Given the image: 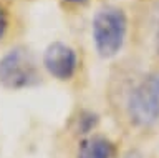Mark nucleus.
<instances>
[{
  "label": "nucleus",
  "mask_w": 159,
  "mask_h": 158,
  "mask_svg": "<svg viewBox=\"0 0 159 158\" xmlns=\"http://www.w3.org/2000/svg\"><path fill=\"white\" fill-rule=\"evenodd\" d=\"M114 145L106 136H88L78 146V158H113Z\"/></svg>",
  "instance_id": "5"
},
{
  "label": "nucleus",
  "mask_w": 159,
  "mask_h": 158,
  "mask_svg": "<svg viewBox=\"0 0 159 158\" xmlns=\"http://www.w3.org/2000/svg\"><path fill=\"white\" fill-rule=\"evenodd\" d=\"M124 158H143V156L139 155L138 151H129V153H128V155L124 156Z\"/></svg>",
  "instance_id": "9"
},
{
  "label": "nucleus",
  "mask_w": 159,
  "mask_h": 158,
  "mask_svg": "<svg viewBox=\"0 0 159 158\" xmlns=\"http://www.w3.org/2000/svg\"><path fill=\"white\" fill-rule=\"evenodd\" d=\"M93 42L101 58L116 57L124 45L128 32V18L121 8L103 7L94 13L91 22Z\"/></svg>",
  "instance_id": "1"
},
{
  "label": "nucleus",
  "mask_w": 159,
  "mask_h": 158,
  "mask_svg": "<svg viewBox=\"0 0 159 158\" xmlns=\"http://www.w3.org/2000/svg\"><path fill=\"white\" fill-rule=\"evenodd\" d=\"M40 73L33 53L25 47H15L0 58V85L7 90H23L37 85Z\"/></svg>",
  "instance_id": "3"
},
{
  "label": "nucleus",
  "mask_w": 159,
  "mask_h": 158,
  "mask_svg": "<svg viewBox=\"0 0 159 158\" xmlns=\"http://www.w3.org/2000/svg\"><path fill=\"white\" fill-rule=\"evenodd\" d=\"M98 123V115L93 112H83L78 118V133L81 135H88L89 132L96 127Z\"/></svg>",
  "instance_id": "6"
},
{
  "label": "nucleus",
  "mask_w": 159,
  "mask_h": 158,
  "mask_svg": "<svg viewBox=\"0 0 159 158\" xmlns=\"http://www.w3.org/2000/svg\"><path fill=\"white\" fill-rule=\"evenodd\" d=\"M7 28H8V13L5 10V7L0 3V38L5 35Z\"/></svg>",
  "instance_id": "7"
},
{
  "label": "nucleus",
  "mask_w": 159,
  "mask_h": 158,
  "mask_svg": "<svg viewBox=\"0 0 159 158\" xmlns=\"http://www.w3.org/2000/svg\"><path fill=\"white\" fill-rule=\"evenodd\" d=\"M66 3H71V5H83V3H88L89 0H63Z\"/></svg>",
  "instance_id": "8"
},
{
  "label": "nucleus",
  "mask_w": 159,
  "mask_h": 158,
  "mask_svg": "<svg viewBox=\"0 0 159 158\" xmlns=\"http://www.w3.org/2000/svg\"><path fill=\"white\" fill-rule=\"evenodd\" d=\"M156 48H157V55H159V30H157V37H156Z\"/></svg>",
  "instance_id": "10"
},
{
  "label": "nucleus",
  "mask_w": 159,
  "mask_h": 158,
  "mask_svg": "<svg viewBox=\"0 0 159 158\" xmlns=\"http://www.w3.org/2000/svg\"><path fill=\"white\" fill-rule=\"evenodd\" d=\"M43 67L57 80H71L78 68V55L63 42H52L43 52Z\"/></svg>",
  "instance_id": "4"
},
{
  "label": "nucleus",
  "mask_w": 159,
  "mask_h": 158,
  "mask_svg": "<svg viewBox=\"0 0 159 158\" xmlns=\"http://www.w3.org/2000/svg\"><path fill=\"white\" fill-rule=\"evenodd\" d=\"M131 125L149 128L159 122V70L146 73L131 88L126 102Z\"/></svg>",
  "instance_id": "2"
}]
</instances>
